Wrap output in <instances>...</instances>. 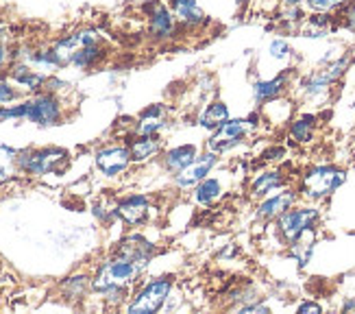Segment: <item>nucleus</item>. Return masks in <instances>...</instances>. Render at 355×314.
Masks as SVG:
<instances>
[{
	"label": "nucleus",
	"mask_w": 355,
	"mask_h": 314,
	"mask_svg": "<svg viewBox=\"0 0 355 314\" xmlns=\"http://www.w3.org/2000/svg\"><path fill=\"white\" fill-rule=\"evenodd\" d=\"M18 153L7 144L0 147V181H9L15 175V168H18Z\"/></svg>",
	"instance_id": "nucleus-26"
},
{
	"label": "nucleus",
	"mask_w": 355,
	"mask_h": 314,
	"mask_svg": "<svg viewBox=\"0 0 355 314\" xmlns=\"http://www.w3.org/2000/svg\"><path fill=\"white\" fill-rule=\"evenodd\" d=\"M282 185H284V177H282L279 170L261 172V175H257L251 183V195L255 199H259V197H266L275 190H279Z\"/></svg>",
	"instance_id": "nucleus-23"
},
{
	"label": "nucleus",
	"mask_w": 355,
	"mask_h": 314,
	"mask_svg": "<svg viewBox=\"0 0 355 314\" xmlns=\"http://www.w3.org/2000/svg\"><path fill=\"white\" fill-rule=\"evenodd\" d=\"M316 221H318V210H314V208H290L277 218V227H279L284 240L292 242L295 238H299L305 229L314 227Z\"/></svg>",
	"instance_id": "nucleus-7"
},
{
	"label": "nucleus",
	"mask_w": 355,
	"mask_h": 314,
	"mask_svg": "<svg viewBox=\"0 0 355 314\" xmlns=\"http://www.w3.org/2000/svg\"><path fill=\"white\" fill-rule=\"evenodd\" d=\"M28 122H35L40 127H53L61 120V103L53 92L37 94L35 99L26 101V118Z\"/></svg>",
	"instance_id": "nucleus-6"
},
{
	"label": "nucleus",
	"mask_w": 355,
	"mask_h": 314,
	"mask_svg": "<svg viewBox=\"0 0 355 314\" xmlns=\"http://www.w3.org/2000/svg\"><path fill=\"white\" fill-rule=\"evenodd\" d=\"M194 160H196V149L192 144H185V147H177L168 151L164 155V166L166 170H171L177 175L183 168H188Z\"/></svg>",
	"instance_id": "nucleus-21"
},
{
	"label": "nucleus",
	"mask_w": 355,
	"mask_h": 314,
	"mask_svg": "<svg viewBox=\"0 0 355 314\" xmlns=\"http://www.w3.org/2000/svg\"><path fill=\"white\" fill-rule=\"evenodd\" d=\"M284 3H286V5H301L303 0H284Z\"/></svg>",
	"instance_id": "nucleus-39"
},
{
	"label": "nucleus",
	"mask_w": 355,
	"mask_h": 314,
	"mask_svg": "<svg viewBox=\"0 0 355 314\" xmlns=\"http://www.w3.org/2000/svg\"><path fill=\"white\" fill-rule=\"evenodd\" d=\"M116 256L131 260L144 269V266L150 262V258L155 256V247H153L146 238H142V236H129V238H125L118 245Z\"/></svg>",
	"instance_id": "nucleus-12"
},
{
	"label": "nucleus",
	"mask_w": 355,
	"mask_h": 314,
	"mask_svg": "<svg viewBox=\"0 0 355 314\" xmlns=\"http://www.w3.org/2000/svg\"><path fill=\"white\" fill-rule=\"evenodd\" d=\"M286 85H288V74H279L275 78H268V81H257L253 85V97H255L257 103L275 101L286 92Z\"/></svg>",
	"instance_id": "nucleus-18"
},
{
	"label": "nucleus",
	"mask_w": 355,
	"mask_h": 314,
	"mask_svg": "<svg viewBox=\"0 0 355 314\" xmlns=\"http://www.w3.org/2000/svg\"><path fill=\"white\" fill-rule=\"evenodd\" d=\"M89 286L92 284H89V279L85 275H74V277H68L61 288H64V292L70 297V299H81Z\"/></svg>",
	"instance_id": "nucleus-28"
},
{
	"label": "nucleus",
	"mask_w": 355,
	"mask_h": 314,
	"mask_svg": "<svg viewBox=\"0 0 355 314\" xmlns=\"http://www.w3.org/2000/svg\"><path fill=\"white\" fill-rule=\"evenodd\" d=\"M129 286H114V288H107L103 295H105V301L110 304V306H120L122 301L127 299V295H129V290H127Z\"/></svg>",
	"instance_id": "nucleus-31"
},
{
	"label": "nucleus",
	"mask_w": 355,
	"mask_h": 314,
	"mask_svg": "<svg viewBox=\"0 0 355 314\" xmlns=\"http://www.w3.org/2000/svg\"><path fill=\"white\" fill-rule=\"evenodd\" d=\"M240 3H246V0H240Z\"/></svg>",
	"instance_id": "nucleus-40"
},
{
	"label": "nucleus",
	"mask_w": 355,
	"mask_h": 314,
	"mask_svg": "<svg viewBox=\"0 0 355 314\" xmlns=\"http://www.w3.org/2000/svg\"><path fill=\"white\" fill-rule=\"evenodd\" d=\"M171 9L179 24L188 28H198L207 22L203 9L198 7L196 0H171Z\"/></svg>",
	"instance_id": "nucleus-13"
},
{
	"label": "nucleus",
	"mask_w": 355,
	"mask_h": 314,
	"mask_svg": "<svg viewBox=\"0 0 355 314\" xmlns=\"http://www.w3.org/2000/svg\"><path fill=\"white\" fill-rule=\"evenodd\" d=\"M148 210H150V206L144 197H129L118 203L116 214L129 225H142L148 218Z\"/></svg>",
	"instance_id": "nucleus-14"
},
{
	"label": "nucleus",
	"mask_w": 355,
	"mask_h": 314,
	"mask_svg": "<svg viewBox=\"0 0 355 314\" xmlns=\"http://www.w3.org/2000/svg\"><path fill=\"white\" fill-rule=\"evenodd\" d=\"M349 0H305L307 9L312 13H334L338 9H343Z\"/></svg>",
	"instance_id": "nucleus-29"
},
{
	"label": "nucleus",
	"mask_w": 355,
	"mask_h": 314,
	"mask_svg": "<svg viewBox=\"0 0 355 314\" xmlns=\"http://www.w3.org/2000/svg\"><path fill=\"white\" fill-rule=\"evenodd\" d=\"M68 153L64 149H40V151H20L18 168L28 175H49L66 166Z\"/></svg>",
	"instance_id": "nucleus-3"
},
{
	"label": "nucleus",
	"mask_w": 355,
	"mask_h": 314,
	"mask_svg": "<svg viewBox=\"0 0 355 314\" xmlns=\"http://www.w3.org/2000/svg\"><path fill=\"white\" fill-rule=\"evenodd\" d=\"M5 59H7V49L0 44V70H3V66H5Z\"/></svg>",
	"instance_id": "nucleus-37"
},
{
	"label": "nucleus",
	"mask_w": 355,
	"mask_h": 314,
	"mask_svg": "<svg viewBox=\"0 0 355 314\" xmlns=\"http://www.w3.org/2000/svg\"><path fill=\"white\" fill-rule=\"evenodd\" d=\"M166 124V109L162 105H155L146 109L142 118L135 124V135H157V131L164 129Z\"/></svg>",
	"instance_id": "nucleus-17"
},
{
	"label": "nucleus",
	"mask_w": 355,
	"mask_h": 314,
	"mask_svg": "<svg viewBox=\"0 0 355 314\" xmlns=\"http://www.w3.org/2000/svg\"><path fill=\"white\" fill-rule=\"evenodd\" d=\"M105 57V51L101 42L96 44H87V46H81V49H76L74 55L70 57V66L74 68H81V70H87L92 66H96L98 61Z\"/></svg>",
	"instance_id": "nucleus-22"
},
{
	"label": "nucleus",
	"mask_w": 355,
	"mask_h": 314,
	"mask_svg": "<svg viewBox=\"0 0 355 314\" xmlns=\"http://www.w3.org/2000/svg\"><path fill=\"white\" fill-rule=\"evenodd\" d=\"M225 120H229V109H227V105H225L223 101H214L211 105H207L205 112L200 114L198 124H200L203 129L216 131Z\"/></svg>",
	"instance_id": "nucleus-24"
},
{
	"label": "nucleus",
	"mask_w": 355,
	"mask_h": 314,
	"mask_svg": "<svg viewBox=\"0 0 355 314\" xmlns=\"http://www.w3.org/2000/svg\"><path fill=\"white\" fill-rule=\"evenodd\" d=\"M270 57H275V59H284V57H288L290 55V46H288V42H284V40H275L272 44H270Z\"/></svg>",
	"instance_id": "nucleus-34"
},
{
	"label": "nucleus",
	"mask_w": 355,
	"mask_h": 314,
	"mask_svg": "<svg viewBox=\"0 0 355 314\" xmlns=\"http://www.w3.org/2000/svg\"><path fill=\"white\" fill-rule=\"evenodd\" d=\"M343 310H345V312H355V301H347V304L343 306Z\"/></svg>",
	"instance_id": "nucleus-38"
},
{
	"label": "nucleus",
	"mask_w": 355,
	"mask_h": 314,
	"mask_svg": "<svg viewBox=\"0 0 355 314\" xmlns=\"http://www.w3.org/2000/svg\"><path fill=\"white\" fill-rule=\"evenodd\" d=\"M66 88H70L66 81H59V78H55V76H46V83H44V90L46 92H59V90H66Z\"/></svg>",
	"instance_id": "nucleus-35"
},
{
	"label": "nucleus",
	"mask_w": 355,
	"mask_h": 314,
	"mask_svg": "<svg viewBox=\"0 0 355 314\" xmlns=\"http://www.w3.org/2000/svg\"><path fill=\"white\" fill-rule=\"evenodd\" d=\"M171 290H173V277L153 279L135 295V299L129 304L127 310L131 314H153V312H157L166 304Z\"/></svg>",
	"instance_id": "nucleus-4"
},
{
	"label": "nucleus",
	"mask_w": 355,
	"mask_h": 314,
	"mask_svg": "<svg viewBox=\"0 0 355 314\" xmlns=\"http://www.w3.org/2000/svg\"><path fill=\"white\" fill-rule=\"evenodd\" d=\"M314 240H316V233H314V227H310V229H305L299 238H295L290 242V256L299 262V266H305L312 260Z\"/></svg>",
	"instance_id": "nucleus-20"
},
{
	"label": "nucleus",
	"mask_w": 355,
	"mask_h": 314,
	"mask_svg": "<svg viewBox=\"0 0 355 314\" xmlns=\"http://www.w3.org/2000/svg\"><path fill=\"white\" fill-rule=\"evenodd\" d=\"M15 97H18V94H15V90L11 88V83L5 78V72L0 70V103H9Z\"/></svg>",
	"instance_id": "nucleus-33"
},
{
	"label": "nucleus",
	"mask_w": 355,
	"mask_h": 314,
	"mask_svg": "<svg viewBox=\"0 0 355 314\" xmlns=\"http://www.w3.org/2000/svg\"><path fill=\"white\" fill-rule=\"evenodd\" d=\"M148 11V28H150V35L155 40H171L177 31V18L173 9H168L164 3L155 0L146 7Z\"/></svg>",
	"instance_id": "nucleus-9"
},
{
	"label": "nucleus",
	"mask_w": 355,
	"mask_h": 314,
	"mask_svg": "<svg viewBox=\"0 0 355 314\" xmlns=\"http://www.w3.org/2000/svg\"><path fill=\"white\" fill-rule=\"evenodd\" d=\"M299 312H320V306L318 304H301Z\"/></svg>",
	"instance_id": "nucleus-36"
},
{
	"label": "nucleus",
	"mask_w": 355,
	"mask_h": 314,
	"mask_svg": "<svg viewBox=\"0 0 355 314\" xmlns=\"http://www.w3.org/2000/svg\"><path fill=\"white\" fill-rule=\"evenodd\" d=\"M223 195V185L218 179H203L198 185H196V201L200 206H209L211 201H216Z\"/></svg>",
	"instance_id": "nucleus-27"
},
{
	"label": "nucleus",
	"mask_w": 355,
	"mask_h": 314,
	"mask_svg": "<svg viewBox=\"0 0 355 314\" xmlns=\"http://www.w3.org/2000/svg\"><path fill=\"white\" fill-rule=\"evenodd\" d=\"M314 127H316L314 116H301L290 124V135H292V140L305 144L314 138Z\"/></svg>",
	"instance_id": "nucleus-25"
},
{
	"label": "nucleus",
	"mask_w": 355,
	"mask_h": 314,
	"mask_svg": "<svg viewBox=\"0 0 355 314\" xmlns=\"http://www.w3.org/2000/svg\"><path fill=\"white\" fill-rule=\"evenodd\" d=\"M251 129V122L249 120H244V118H236V120H225L218 129H216L209 138V142H207V149L211 153H227L229 149H234L238 147L244 135L249 133Z\"/></svg>",
	"instance_id": "nucleus-5"
},
{
	"label": "nucleus",
	"mask_w": 355,
	"mask_h": 314,
	"mask_svg": "<svg viewBox=\"0 0 355 314\" xmlns=\"http://www.w3.org/2000/svg\"><path fill=\"white\" fill-rule=\"evenodd\" d=\"M162 149V142L157 135H137L129 151H131V162H146L150 157H155Z\"/></svg>",
	"instance_id": "nucleus-19"
},
{
	"label": "nucleus",
	"mask_w": 355,
	"mask_h": 314,
	"mask_svg": "<svg viewBox=\"0 0 355 314\" xmlns=\"http://www.w3.org/2000/svg\"><path fill=\"white\" fill-rule=\"evenodd\" d=\"M340 20L349 31L355 33V0H349V3L340 9Z\"/></svg>",
	"instance_id": "nucleus-32"
},
{
	"label": "nucleus",
	"mask_w": 355,
	"mask_h": 314,
	"mask_svg": "<svg viewBox=\"0 0 355 314\" xmlns=\"http://www.w3.org/2000/svg\"><path fill=\"white\" fill-rule=\"evenodd\" d=\"M131 164V151L127 147H107L96 153V166L103 175L116 177Z\"/></svg>",
	"instance_id": "nucleus-11"
},
{
	"label": "nucleus",
	"mask_w": 355,
	"mask_h": 314,
	"mask_svg": "<svg viewBox=\"0 0 355 314\" xmlns=\"http://www.w3.org/2000/svg\"><path fill=\"white\" fill-rule=\"evenodd\" d=\"M140 273H142V266L116 256L114 260L101 264V269L96 271L94 279H92V288L96 292H105L107 288H114V286H131Z\"/></svg>",
	"instance_id": "nucleus-2"
},
{
	"label": "nucleus",
	"mask_w": 355,
	"mask_h": 314,
	"mask_svg": "<svg viewBox=\"0 0 355 314\" xmlns=\"http://www.w3.org/2000/svg\"><path fill=\"white\" fill-rule=\"evenodd\" d=\"M218 164V155L216 153H205L203 157H196V160L188 166V168H183L181 172H177V185L179 188H192V185H198L200 181H203L211 168Z\"/></svg>",
	"instance_id": "nucleus-10"
},
{
	"label": "nucleus",
	"mask_w": 355,
	"mask_h": 314,
	"mask_svg": "<svg viewBox=\"0 0 355 314\" xmlns=\"http://www.w3.org/2000/svg\"><path fill=\"white\" fill-rule=\"evenodd\" d=\"M9 78L13 83H18L24 90H28V92H37L46 83V74L37 72L33 66L22 64V61H15V64L9 68Z\"/></svg>",
	"instance_id": "nucleus-15"
},
{
	"label": "nucleus",
	"mask_w": 355,
	"mask_h": 314,
	"mask_svg": "<svg viewBox=\"0 0 355 314\" xmlns=\"http://www.w3.org/2000/svg\"><path fill=\"white\" fill-rule=\"evenodd\" d=\"M297 201V195L292 190H286V192H279V195H272L270 199H266L264 203L259 206L257 210V218L261 221H272V218H279L286 210H290L295 206Z\"/></svg>",
	"instance_id": "nucleus-16"
},
{
	"label": "nucleus",
	"mask_w": 355,
	"mask_h": 314,
	"mask_svg": "<svg viewBox=\"0 0 355 314\" xmlns=\"http://www.w3.org/2000/svg\"><path fill=\"white\" fill-rule=\"evenodd\" d=\"M345 181H347L345 170L336 166H314L310 170H305V175L301 179V192L307 199L320 201L331 197Z\"/></svg>",
	"instance_id": "nucleus-1"
},
{
	"label": "nucleus",
	"mask_w": 355,
	"mask_h": 314,
	"mask_svg": "<svg viewBox=\"0 0 355 314\" xmlns=\"http://www.w3.org/2000/svg\"><path fill=\"white\" fill-rule=\"evenodd\" d=\"M349 66H351V57H343V59L334 61V64L312 72L303 81V92L307 94V97H318V94L327 92L338 81V78L347 72Z\"/></svg>",
	"instance_id": "nucleus-8"
},
{
	"label": "nucleus",
	"mask_w": 355,
	"mask_h": 314,
	"mask_svg": "<svg viewBox=\"0 0 355 314\" xmlns=\"http://www.w3.org/2000/svg\"><path fill=\"white\" fill-rule=\"evenodd\" d=\"M20 118H26V101L20 105H13V107H0V122L20 120Z\"/></svg>",
	"instance_id": "nucleus-30"
}]
</instances>
